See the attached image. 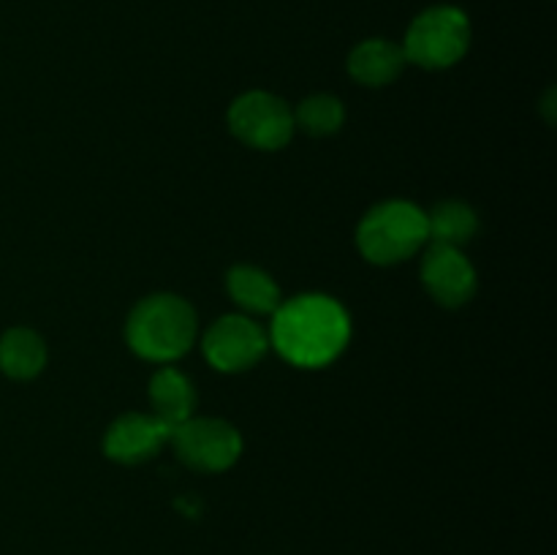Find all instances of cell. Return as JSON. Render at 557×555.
Listing matches in <instances>:
<instances>
[{
  "label": "cell",
  "mask_w": 557,
  "mask_h": 555,
  "mask_svg": "<svg viewBox=\"0 0 557 555\" xmlns=\"http://www.w3.org/2000/svg\"><path fill=\"white\" fill-rule=\"evenodd\" d=\"M196 310L177 294H150L139 299L125 321V341L136 357L169 365L185 357L196 341Z\"/></svg>",
  "instance_id": "obj_2"
},
{
  "label": "cell",
  "mask_w": 557,
  "mask_h": 555,
  "mask_svg": "<svg viewBox=\"0 0 557 555\" xmlns=\"http://www.w3.org/2000/svg\"><path fill=\"white\" fill-rule=\"evenodd\" d=\"M468 47H471V22L466 11L455 5H433L411 22L403 52L408 63L441 71L460 63Z\"/></svg>",
  "instance_id": "obj_4"
},
{
  "label": "cell",
  "mask_w": 557,
  "mask_h": 555,
  "mask_svg": "<svg viewBox=\"0 0 557 555\" xmlns=\"http://www.w3.org/2000/svg\"><path fill=\"white\" fill-rule=\"evenodd\" d=\"M294 112L267 90L243 92L228 107V131L253 150H281L294 136Z\"/></svg>",
  "instance_id": "obj_6"
},
{
  "label": "cell",
  "mask_w": 557,
  "mask_h": 555,
  "mask_svg": "<svg viewBox=\"0 0 557 555\" xmlns=\"http://www.w3.org/2000/svg\"><path fill=\"white\" fill-rule=\"evenodd\" d=\"M422 283L444 308H460L476 294V270L462 248L430 245L422 256Z\"/></svg>",
  "instance_id": "obj_8"
},
{
  "label": "cell",
  "mask_w": 557,
  "mask_h": 555,
  "mask_svg": "<svg viewBox=\"0 0 557 555\" xmlns=\"http://www.w3.org/2000/svg\"><path fill=\"white\" fill-rule=\"evenodd\" d=\"M205 357L210 365L221 373H243V370L253 368L264 359L267 348H270V335L259 321L248 319V316L228 313L221 316L215 324L207 330Z\"/></svg>",
  "instance_id": "obj_7"
},
{
  "label": "cell",
  "mask_w": 557,
  "mask_h": 555,
  "mask_svg": "<svg viewBox=\"0 0 557 555\" xmlns=\"http://www.w3.org/2000/svg\"><path fill=\"white\" fill-rule=\"evenodd\" d=\"M150 406L152 417H158L172 430L194 417L196 390L188 375L180 373L172 365L158 368L150 379Z\"/></svg>",
  "instance_id": "obj_11"
},
{
  "label": "cell",
  "mask_w": 557,
  "mask_h": 555,
  "mask_svg": "<svg viewBox=\"0 0 557 555\" xmlns=\"http://www.w3.org/2000/svg\"><path fill=\"white\" fill-rule=\"evenodd\" d=\"M343 123H346V107L330 92L308 96L294 112V125L310 136H332L343 128Z\"/></svg>",
  "instance_id": "obj_15"
},
{
  "label": "cell",
  "mask_w": 557,
  "mask_h": 555,
  "mask_svg": "<svg viewBox=\"0 0 557 555\" xmlns=\"http://www.w3.org/2000/svg\"><path fill=\"white\" fill-rule=\"evenodd\" d=\"M47 365V343L36 330L11 326L0 335V370L14 381H30Z\"/></svg>",
  "instance_id": "obj_12"
},
{
  "label": "cell",
  "mask_w": 557,
  "mask_h": 555,
  "mask_svg": "<svg viewBox=\"0 0 557 555\" xmlns=\"http://www.w3.org/2000/svg\"><path fill=\"white\" fill-rule=\"evenodd\" d=\"M169 444L188 468L201 473H221L243 455V435L232 422L215 417H190L172 430Z\"/></svg>",
  "instance_id": "obj_5"
},
{
  "label": "cell",
  "mask_w": 557,
  "mask_h": 555,
  "mask_svg": "<svg viewBox=\"0 0 557 555\" xmlns=\"http://www.w3.org/2000/svg\"><path fill=\"white\" fill-rule=\"evenodd\" d=\"M172 428L161 422L152 414L128 411L109 424L103 435V452L109 460L123 462V466H136L161 452L163 444H169Z\"/></svg>",
  "instance_id": "obj_9"
},
{
  "label": "cell",
  "mask_w": 557,
  "mask_h": 555,
  "mask_svg": "<svg viewBox=\"0 0 557 555\" xmlns=\"http://www.w3.org/2000/svg\"><path fill=\"white\" fill-rule=\"evenodd\" d=\"M406 52L389 38H368L348 54V74L364 87L392 85L406 69Z\"/></svg>",
  "instance_id": "obj_10"
},
{
  "label": "cell",
  "mask_w": 557,
  "mask_h": 555,
  "mask_svg": "<svg viewBox=\"0 0 557 555\" xmlns=\"http://www.w3.org/2000/svg\"><path fill=\"white\" fill-rule=\"evenodd\" d=\"M479 232V215L471 205L460 199L438 201L428 212V239L433 245H449V248H462L471 243Z\"/></svg>",
  "instance_id": "obj_14"
},
{
  "label": "cell",
  "mask_w": 557,
  "mask_h": 555,
  "mask_svg": "<svg viewBox=\"0 0 557 555\" xmlns=\"http://www.w3.org/2000/svg\"><path fill=\"white\" fill-rule=\"evenodd\" d=\"M428 245V212L406 199L375 205L357 226V248L370 264L389 267Z\"/></svg>",
  "instance_id": "obj_3"
},
{
  "label": "cell",
  "mask_w": 557,
  "mask_h": 555,
  "mask_svg": "<svg viewBox=\"0 0 557 555\" xmlns=\"http://www.w3.org/2000/svg\"><path fill=\"white\" fill-rule=\"evenodd\" d=\"M226 288L239 308L256 316H272L277 310V305L283 303L281 288L272 281L270 272L253 264L232 267L226 275Z\"/></svg>",
  "instance_id": "obj_13"
},
{
  "label": "cell",
  "mask_w": 557,
  "mask_h": 555,
  "mask_svg": "<svg viewBox=\"0 0 557 555\" xmlns=\"http://www.w3.org/2000/svg\"><path fill=\"white\" fill-rule=\"evenodd\" d=\"M351 341V319L326 294H299L272 313L270 346L297 368H324Z\"/></svg>",
  "instance_id": "obj_1"
}]
</instances>
